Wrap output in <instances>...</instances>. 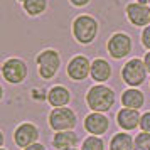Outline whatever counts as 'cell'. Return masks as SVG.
<instances>
[{
    "mask_svg": "<svg viewBox=\"0 0 150 150\" xmlns=\"http://www.w3.org/2000/svg\"><path fill=\"white\" fill-rule=\"evenodd\" d=\"M49 127L54 130V132H69L76 127L78 123V118H76V113L71 108H52V111L49 113Z\"/></svg>",
    "mask_w": 150,
    "mask_h": 150,
    "instance_id": "obj_6",
    "label": "cell"
},
{
    "mask_svg": "<svg viewBox=\"0 0 150 150\" xmlns=\"http://www.w3.org/2000/svg\"><path fill=\"white\" fill-rule=\"evenodd\" d=\"M46 98H47V103L52 108H62V106H68L69 105V101H71V93H69L68 88L57 84V86H52V88L49 89Z\"/></svg>",
    "mask_w": 150,
    "mask_h": 150,
    "instance_id": "obj_14",
    "label": "cell"
},
{
    "mask_svg": "<svg viewBox=\"0 0 150 150\" xmlns=\"http://www.w3.org/2000/svg\"><path fill=\"white\" fill-rule=\"evenodd\" d=\"M81 150H105V142L101 140V137L89 135L83 140Z\"/></svg>",
    "mask_w": 150,
    "mask_h": 150,
    "instance_id": "obj_19",
    "label": "cell"
},
{
    "mask_svg": "<svg viewBox=\"0 0 150 150\" xmlns=\"http://www.w3.org/2000/svg\"><path fill=\"white\" fill-rule=\"evenodd\" d=\"M71 30H73V37L76 39V42H79L83 46H88L96 39L98 30H100V24L93 15L81 14L73 21Z\"/></svg>",
    "mask_w": 150,
    "mask_h": 150,
    "instance_id": "obj_2",
    "label": "cell"
},
{
    "mask_svg": "<svg viewBox=\"0 0 150 150\" xmlns=\"http://www.w3.org/2000/svg\"><path fill=\"white\" fill-rule=\"evenodd\" d=\"M111 73H113L111 64L106 59L96 57V59L91 61V79L96 81L98 84H103L105 81H108L111 78Z\"/></svg>",
    "mask_w": 150,
    "mask_h": 150,
    "instance_id": "obj_13",
    "label": "cell"
},
{
    "mask_svg": "<svg viewBox=\"0 0 150 150\" xmlns=\"http://www.w3.org/2000/svg\"><path fill=\"white\" fill-rule=\"evenodd\" d=\"M143 62H145L147 71H149V74H150V51H147V54L143 56Z\"/></svg>",
    "mask_w": 150,
    "mask_h": 150,
    "instance_id": "obj_25",
    "label": "cell"
},
{
    "mask_svg": "<svg viewBox=\"0 0 150 150\" xmlns=\"http://www.w3.org/2000/svg\"><path fill=\"white\" fill-rule=\"evenodd\" d=\"M127 19L135 27H147L150 25V5H143L140 2H130L125 7Z\"/></svg>",
    "mask_w": 150,
    "mask_h": 150,
    "instance_id": "obj_8",
    "label": "cell"
},
{
    "mask_svg": "<svg viewBox=\"0 0 150 150\" xmlns=\"http://www.w3.org/2000/svg\"><path fill=\"white\" fill-rule=\"evenodd\" d=\"M22 7H24V12L27 15L37 17V15H42L47 10V0H24Z\"/></svg>",
    "mask_w": 150,
    "mask_h": 150,
    "instance_id": "obj_18",
    "label": "cell"
},
{
    "mask_svg": "<svg viewBox=\"0 0 150 150\" xmlns=\"http://www.w3.org/2000/svg\"><path fill=\"white\" fill-rule=\"evenodd\" d=\"M115 91L106 84H95L86 93V105L91 111L96 113H106L115 105Z\"/></svg>",
    "mask_w": 150,
    "mask_h": 150,
    "instance_id": "obj_1",
    "label": "cell"
},
{
    "mask_svg": "<svg viewBox=\"0 0 150 150\" xmlns=\"http://www.w3.org/2000/svg\"><path fill=\"white\" fill-rule=\"evenodd\" d=\"M147 66L143 59H138V57H133L130 61L125 62V66L122 68V79L123 83H127L130 88H137L145 83L147 79Z\"/></svg>",
    "mask_w": 150,
    "mask_h": 150,
    "instance_id": "obj_4",
    "label": "cell"
},
{
    "mask_svg": "<svg viewBox=\"0 0 150 150\" xmlns=\"http://www.w3.org/2000/svg\"><path fill=\"white\" fill-rule=\"evenodd\" d=\"M142 46L150 51V25H147L142 30Z\"/></svg>",
    "mask_w": 150,
    "mask_h": 150,
    "instance_id": "obj_22",
    "label": "cell"
},
{
    "mask_svg": "<svg viewBox=\"0 0 150 150\" xmlns=\"http://www.w3.org/2000/svg\"><path fill=\"white\" fill-rule=\"evenodd\" d=\"M135 150H150V133L140 132L135 137Z\"/></svg>",
    "mask_w": 150,
    "mask_h": 150,
    "instance_id": "obj_20",
    "label": "cell"
},
{
    "mask_svg": "<svg viewBox=\"0 0 150 150\" xmlns=\"http://www.w3.org/2000/svg\"><path fill=\"white\" fill-rule=\"evenodd\" d=\"M0 150H7V149H5V147H2V149H0Z\"/></svg>",
    "mask_w": 150,
    "mask_h": 150,
    "instance_id": "obj_27",
    "label": "cell"
},
{
    "mask_svg": "<svg viewBox=\"0 0 150 150\" xmlns=\"http://www.w3.org/2000/svg\"><path fill=\"white\" fill-rule=\"evenodd\" d=\"M35 64L42 79H52L61 68V56L56 49H44L35 56Z\"/></svg>",
    "mask_w": 150,
    "mask_h": 150,
    "instance_id": "obj_3",
    "label": "cell"
},
{
    "mask_svg": "<svg viewBox=\"0 0 150 150\" xmlns=\"http://www.w3.org/2000/svg\"><path fill=\"white\" fill-rule=\"evenodd\" d=\"M68 150H79V149H76V147H74V149H68Z\"/></svg>",
    "mask_w": 150,
    "mask_h": 150,
    "instance_id": "obj_26",
    "label": "cell"
},
{
    "mask_svg": "<svg viewBox=\"0 0 150 150\" xmlns=\"http://www.w3.org/2000/svg\"><path fill=\"white\" fill-rule=\"evenodd\" d=\"M110 128V120L108 116H105V113H96L91 111L89 115H86L84 118V130L91 133V135H105Z\"/></svg>",
    "mask_w": 150,
    "mask_h": 150,
    "instance_id": "obj_11",
    "label": "cell"
},
{
    "mask_svg": "<svg viewBox=\"0 0 150 150\" xmlns=\"http://www.w3.org/2000/svg\"><path fill=\"white\" fill-rule=\"evenodd\" d=\"M17 2H22V4H24V0H17Z\"/></svg>",
    "mask_w": 150,
    "mask_h": 150,
    "instance_id": "obj_28",
    "label": "cell"
},
{
    "mask_svg": "<svg viewBox=\"0 0 150 150\" xmlns=\"http://www.w3.org/2000/svg\"><path fill=\"white\" fill-rule=\"evenodd\" d=\"M140 128H142V132L150 133V111L142 115V118H140Z\"/></svg>",
    "mask_w": 150,
    "mask_h": 150,
    "instance_id": "obj_21",
    "label": "cell"
},
{
    "mask_svg": "<svg viewBox=\"0 0 150 150\" xmlns=\"http://www.w3.org/2000/svg\"><path fill=\"white\" fill-rule=\"evenodd\" d=\"M29 74V69L25 61L21 57H8L2 64V78L10 84H21L25 81Z\"/></svg>",
    "mask_w": 150,
    "mask_h": 150,
    "instance_id": "obj_5",
    "label": "cell"
},
{
    "mask_svg": "<svg viewBox=\"0 0 150 150\" xmlns=\"http://www.w3.org/2000/svg\"><path fill=\"white\" fill-rule=\"evenodd\" d=\"M76 143H78V135L73 130H69V132H56V135L52 137V147L59 150L74 149Z\"/></svg>",
    "mask_w": 150,
    "mask_h": 150,
    "instance_id": "obj_16",
    "label": "cell"
},
{
    "mask_svg": "<svg viewBox=\"0 0 150 150\" xmlns=\"http://www.w3.org/2000/svg\"><path fill=\"white\" fill-rule=\"evenodd\" d=\"M37 138H39V128L34 123H21L14 132V142L21 149H27L30 145L37 143Z\"/></svg>",
    "mask_w": 150,
    "mask_h": 150,
    "instance_id": "obj_10",
    "label": "cell"
},
{
    "mask_svg": "<svg viewBox=\"0 0 150 150\" xmlns=\"http://www.w3.org/2000/svg\"><path fill=\"white\" fill-rule=\"evenodd\" d=\"M24 150H47L42 143H34V145H30V147H27V149H24Z\"/></svg>",
    "mask_w": 150,
    "mask_h": 150,
    "instance_id": "obj_24",
    "label": "cell"
},
{
    "mask_svg": "<svg viewBox=\"0 0 150 150\" xmlns=\"http://www.w3.org/2000/svg\"><path fill=\"white\" fill-rule=\"evenodd\" d=\"M66 73H68V76L73 81H83V79H86L88 76H91V61L83 54L74 56V57H71V61L68 62Z\"/></svg>",
    "mask_w": 150,
    "mask_h": 150,
    "instance_id": "obj_9",
    "label": "cell"
},
{
    "mask_svg": "<svg viewBox=\"0 0 150 150\" xmlns=\"http://www.w3.org/2000/svg\"><path fill=\"white\" fill-rule=\"evenodd\" d=\"M89 2H91V0H69V4H71V5H74V7H86V5H88Z\"/></svg>",
    "mask_w": 150,
    "mask_h": 150,
    "instance_id": "obj_23",
    "label": "cell"
},
{
    "mask_svg": "<svg viewBox=\"0 0 150 150\" xmlns=\"http://www.w3.org/2000/svg\"><path fill=\"white\" fill-rule=\"evenodd\" d=\"M140 118L142 115L138 113V110H130V108H122L116 113V123L122 130H135L140 127Z\"/></svg>",
    "mask_w": 150,
    "mask_h": 150,
    "instance_id": "obj_12",
    "label": "cell"
},
{
    "mask_svg": "<svg viewBox=\"0 0 150 150\" xmlns=\"http://www.w3.org/2000/svg\"><path fill=\"white\" fill-rule=\"evenodd\" d=\"M132 37L125 32H115L106 42V49H108V54L113 59H123L132 52Z\"/></svg>",
    "mask_w": 150,
    "mask_h": 150,
    "instance_id": "obj_7",
    "label": "cell"
},
{
    "mask_svg": "<svg viewBox=\"0 0 150 150\" xmlns=\"http://www.w3.org/2000/svg\"><path fill=\"white\" fill-rule=\"evenodd\" d=\"M145 103V96L140 89L137 88H128L122 93V105L123 108L130 110H140Z\"/></svg>",
    "mask_w": 150,
    "mask_h": 150,
    "instance_id": "obj_15",
    "label": "cell"
},
{
    "mask_svg": "<svg viewBox=\"0 0 150 150\" xmlns=\"http://www.w3.org/2000/svg\"><path fill=\"white\" fill-rule=\"evenodd\" d=\"M110 150H135V138L125 132L113 135L110 142Z\"/></svg>",
    "mask_w": 150,
    "mask_h": 150,
    "instance_id": "obj_17",
    "label": "cell"
}]
</instances>
